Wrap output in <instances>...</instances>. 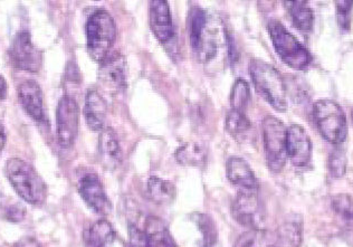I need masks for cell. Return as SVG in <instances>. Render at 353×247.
<instances>
[{"label": "cell", "instance_id": "6da1fadb", "mask_svg": "<svg viewBox=\"0 0 353 247\" xmlns=\"http://www.w3.org/2000/svg\"><path fill=\"white\" fill-rule=\"evenodd\" d=\"M250 73L257 93L273 109L279 112H286L288 93L280 72L262 59H254L250 61Z\"/></svg>", "mask_w": 353, "mask_h": 247}, {"label": "cell", "instance_id": "7a4b0ae2", "mask_svg": "<svg viewBox=\"0 0 353 247\" xmlns=\"http://www.w3.org/2000/svg\"><path fill=\"white\" fill-rule=\"evenodd\" d=\"M6 175L9 183L21 198L30 205L44 203L48 188L44 180L32 165L21 158H12L6 164Z\"/></svg>", "mask_w": 353, "mask_h": 247}, {"label": "cell", "instance_id": "3957f363", "mask_svg": "<svg viewBox=\"0 0 353 247\" xmlns=\"http://www.w3.org/2000/svg\"><path fill=\"white\" fill-rule=\"evenodd\" d=\"M85 32L88 55L95 62H103L117 39L114 19L105 10H97L88 17Z\"/></svg>", "mask_w": 353, "mask_h": 247}, {"label": "cell", "instance_id": "277c9868", "mask_svg": "<svg viewBox=\"0 0 353 247\" xmlns=\"http://www.w3.org/2000/svg\"><path fill=\"white\" fill-rule=\"evenodd\" d=\"M268 28L277 55L288 66L302 71L311 64L312 55L309 50L280 21H270Z\"/></svg>", "mask_w": 353, "mask_h": 247}, {"label": "cell", "instance_id": "5b68a950", "mask_svg": "<svg viewBox=\"0 0 353 247\" xmlns=\"http://www.w3.org/2000/svg\"><path fill=\"white\" fill-rule=\"evenodd\" d=\"M315 126L327 141L345 142L347 135V118L341 106L332 100H319L313 106Z\"/></svg>", "mask_w": 353, "mask_h": 247}, {"label": "cell", "instance_id": "8992f818", "mask_svg": "<svg viewBox=\"0 0 353 247\" xmlns=\"http://www.w3.org/2000/svg\"><path fill=\"white\" fill-rule=\"evenodd\" d=\"M263 139H264L265 156L270 170L275 174L281 172L285 166L286 129L282 121L268 115L263 120Z\"/></svg>", "mask_w": 353, "mask_h": 247}, {"label": "cell", "instance_id": "52a82bcc", "mask_svg": "<svg viewBox=\"0 0 353 247\" xmlns=\"http://www.w3.org/2000/svg\"><path fill=\"white\" fill-rule=\"evenodd\" d=\"M209 23L206 12L198 7L194 8L190 25V43L201 62L214 59L218 50L216 32L209 26Z\"/></svg>", "mask_w": 353, "mask_h": 247}, {"label": "cell", "instance_id": "ba28073f", "mask_svg": "<svg viewBox=\"0 0 353 247\" xmlns=\"http://www.w3.org/2000/svg\"><path fill=\"white\" fill-rule=\"evenodd\" d=\"M80 126V108L74 97L64 95L59 100L57 110V140L64 149L72 147Z\"/></svg>", "mask_w": 353, "mask_h": 247}, {"label": "cell", "instance_id": "9c48e42d", "mask_svg": "<svg viewBox=\"0 0 353 247\" xmlns=\"http://www.w3.org/2000/svg\"><path fill=\"white\" fill-rule=\"evenodd\" d=\"M8 55L9 61L16 68L30 73H37L41 70L43 55L41 50L32 44V37L27 30H21L16 34L9 48Z\"/></svg>", "mask_w": 353, "mask_h": 247}, {"label": "cell", "instance_id": "30bf717a", "mask_svg": "<svg viewBox=\"0 0 353 247\" xmlns=\"http://www.w3.org/2000/svg\"><path fill=\"white\" fill-rule=\"evenodd\" d=\"M234 218L243 226L259 228L262 223V205L255 190H241L233 204Z\"/></svg>", "mask_w": 353, "mask_h": 247}, {"label": "cell", "instance_id": "8fae6325", "mask_svg": "<svg viewBox=\"0 0 353 247\" xmlns=\"http://www.w3.org/2000/svg\"><path fill=\"white\" fill-rule=\"evenodd\" d=\"M286 155L292 165L305 167L312 157V142L304 128L293 124L286 132Z\"/></svg>", "mask_w": 353, "mask_h": 247}, {"label": "cell", "instance_id": "7c38bea8", "mask_svg": "<svg viewBox=\"0 0 353 247\" xmlns=\"http://www.w3.org/2000/svg\"><path fill=\"white\" fill-rule=\"evenodd\" d=\"M79 192L86 205L99 215H109L111 213L112 206L97 175H84L79 183Z\"/></svg>", "mask_w": 353, "mask_h": 247}, {"label": "cell", "instance_id": "4fadbf2b", "mask_svg": "<svg viewBox=\"0 0 353 247\" xmlns=\"http://www.w3.org/2000/svg\"><path fill=\"white\" fill-rule=\"evenodd\" d=\"M100 80L112 91H122L127 86L125 59L120 53L110 54L101 63Z\"/></svg>", "mask_w": 353, "mask_h": 247}, {"label": "cell", "instance_id": "5bb4252c", "mask_svg": "<svg viewBox=\"0 0 353 247\" xmlns=\"http://www.w3.org/2000/svg\"><path fill=\"white\" fill-rule=\"evenodd\" d=\"M149 5L151 30L162 43L170 41L174 37V24L169 3L165 0H153Z\"/></svg>", "mask_w": 353, "mask_h": 247}, {"label": "cell", "instance_id": "9a60e30c", "mask_svg": "<svg viewBox=\"0 0 353 247\" xmlns=\"http://www.w3.org/2000/svg\"><path fill=\"white\" fill-rule=\"evenodd\" d=\"M18 100L27 115L36 122L45 120L44 99L39 83L32 80L25 81L18 88Z\"/></svg>", "mask_w": 353, "mask_h": 247}, {"label": "cell", "instance_id": "2e32d148", "mask_svg": "<svg viewBox=\"0 0 353 247\" xmlns=\"http://www.w3.org/2000/svg\"><path fill=\"white\" fill-rule=\"evenodd\" d=\"M227 178L230 183L237 186L241 190H255L259 189L256 177L248 162L239 157H232L227 161Z\"/></svg>", "mask_w": 353, "mask_h": 247}, {"label": "cell", "instance_id": "e0dca14e", "mask_svg": "<svg viewBox=\"0 0 353 247\" xmlns=\"http://www.w3.org/2000/svg\"><path fill=\"white\" fill-rule=\"evenodd\" d=\"M106 112L108 106L103 97L94 90L88 91L84 104V117L88 127L92 131H102L104 129Z\"/></svg>", "mask_w": 353, "mask_h": 247}, {"label": "cell", "instance_id": "ac0fdd59", "mask_svg": "<svg viewBox=\"0 0 353 247\" xmlns=\"http://www.w3.org/2000/svg\"><path fill=\"white\" fill-rule=\"evenodd\" d=\"M99 151L104 167L114 169L120 165L122 153L114 130L111 128H104L102 130L99 139Z\"/></svg>", "mask_w": 353, "mask_h": 247}, {"label": "cell", "instance_id": "d6986e66", "mask_svg": "<svg viewBox=\"0 0 353 247\" xmlns=\"http://www.w3.org/2000/svg\"><path fill=\"white\" fill-rule=\"evenodd\" d=\"M84 247H110L115 239L112 225L106 219L92 224L84 233Z\"/></svg>", "mask_w": 353, "mask_h": 247}, {"label": "cell", "instance_id": "ffe728a7", "mask_svg": "<svg viewBox=\"0 0 353 247\" xmlns=\"http://www.w3.org/2000/svg\"><path fill=\"white\" fill-rule=\"evenodd\" d=\"M145 233L150 247H178L168 228L160 218L154 216L148 217Z\"/></svg>", "mask_w": 353, "mask_h": 247}, {"label": "cell", "instance_id": "44dd1931", "mask_svg": "<svg viewBox=\"0 0 353 247\" xmlns=\"http://www.w3.org/2000/svg\"><path fill=\"white\" fill-rule=\"evenodd\" d=\"M284 3L297 30L304 32L312 30L314 15L309 3L306 1H285Z\"/></svg>", "mask_w": 353, "mask_h": 247}, {"label": "cell", "instance_id": "7402d4cb", "mask_svg": "<svg viewBox=\"0 0 353 247\" xmlns=\"http://www.w3.org/2000/svg\"><path fill=\"white\" fill-rule=\"evenodd\" d=\"M147 190L151 200L159 205L171 203L176 196L174 186L158 177H150L148 180Z\"/></svg>", "mask_w": 353, "mask_h": 247}, {"label": "cell", "instance_id": "603a6c76", "mask_svg": "<svg viewBox=\"0 0 353 247\" xmlns=\"http://www.w3.org/2000/svg\"><path fill=\"white\" fill-rule=\"evenodd\" d=\"M176 161L180 165L189 166V167H198L205 165L207 160L206 148L201 144H188L179 148L174 153Z\"/></svg>", "mask_w": 353, "mask_h": 247}, {"label": "cell", "instance_id": "cb8c5ba5", "mask_svg": "<svg viewBox=\"0 0 353 247\" xmlns=\"http://www.w3.org/2000/svg\"><path fill=\"white\" fill-rule=\"evenodd\" d=\"M198 230L201 233V241H199V247H214L217 243L218 232L215 223L212 217H209L206 214L196 213L192 216Z\"/></svg>", "mask_w": 353, "mask_h": 247}, {"label": "cell", "instance_id": "d4e9b609", "mask_svg": "<svg viewBox=\"0 0 353 247\" xmlns=\"http://www.w3.org/2000/svg\"><path fill=\"white\" fill-rule=\"evenodd\" d=\"M277 241L282 247H300L302 243V228L295 221L284 223L277 230Z\"/></svg>", "mask_w": 353, "mask_h": 247}, {"label": "cell", "instance_id": "484cf974", "mask_svg": "<svg viewBox=\"0 0 353 247\" xmlns=\"http://www.w3.org/2000/svg\"><path fill=\"white\" fill-rule=\"evenodd\" d=\"M252 128L250 119L246 117L244 112L235 111L230 110L227 113L226 117V130L230 136L234 138H239L248 133Z\"/></svg>", "mask_w": 353, "mask_h": 247}, {"label": "cell", "instance_id": "4316f807", "mask_svg": "<svg viewBox=\"0 0 353 247\" xmlns=\"http://www.w3.org/2000/svg\"><path fill=\"white\" fill-rule=\"evenodd\" d=\"M250 100V86L246 81L239 80L234 83L233 88L230 92V106L232 110L235 111L244 112L246 111L248 103Z\"/></svg>", "mask_w": 353, "mask_h": 247}, {"label": "cell", "instance_id": "83f0119b", "mask_svg": "<svg viewBox=\"0 0 353 247\" xmlns=\"http://www.w3.org/2000/svg\"><path fill=\"white\" fill-rule=\"evenodd\" d=\"M270 236L263 228H253L239 236L234 247H270Z\"/></svg>", "mask_w": 353, "mask_h": 247}, {"label": "cell", "instance_id": "f1b7e54d", "mask_svg": "<svg viewBox=\"0 0 353 247\" xmlns=\"http://www.w3.org/2000/svg\"><path fill=\"white\" fill-rule=\"evenodd\" d=\"M332 208L345 223L353 226V198L347 194H339L332 198Z\"/></svg>", "mask_w": 353, "mask_h": 247}, {"label": "cell", "instance_id": "f546056e", "mask_svg": "<svg viewBox=\"0 0 353 247\" xmlns=\"http://www.w3.org/2000/svg\"><path fill=\"white\" fill-rule=\"evenodd\" d=\"M327 168L333 178H341L345 176L347 170V157H345V150L339 148L334 149L330 155Z\"/></svg>", "mask_w": 353, "mask_h": 247}, {"label": "cell", "instance_id": "4dcf8cb0", "mask_svg": "<svg viewBox=\"0 0 353 247\" xmlns=\"http://www.w3.org/2000/svg\"><path fill=\"white\" fill-rule=\"evenodd\" d=\"M353 1H336V18L338 24L343 32H349L351 28Z\"/></svg>", "mask_w": 353, "mask_h": 247}, {"label": "cell", "instance_id": "1f68e13d", "mask_svg": "<svg viewBox=\"0 0 353 247\" xmlns=\"http://www.w3.org/2000/svg\"><path fill=\"white\" fill-rule=\"evenodd\" d=\"M25 215H26V208L21 203L9 205L3 212V217L6 218L7 221H12V223H19V221L24 219Z\"/></svg>", "mask_w": 353, "mask_h": 247}, {"label": "cell", "instance_id": "d6a6232c", "mask_svg": "<svg viewBox=\"0 0 353 247\" xmlns=\"http://www.w3.org/2000/svg\"><path fill=\"white\" fill-rule=\"evenodd\" d=\"M129 239L131 247H150L145 230H141L136 225L129 226Z\"/></svg>", "mask_w": 353, "mask_h": 247}, {"label": "cell", "instance_id": "836d02e7", "mask_svg": "<svg viewBox=\"0 0 353 247\" xmlns=\"http://www.w3.org/2000/svg\"><path fill=\"white\" fill-rule=\"evenodd\" d=\"M14 247H41L39 241L34 237H23L16 241Z\"/></svg>", "mask_w": 353, "mask_h": 247}, {"label": "cell", "instance_id": "e575fe53", "mask_svg": "<svg viewBox=\"0 0 353 247\" xmlns=\"http://www.w3.org/2000/svg\"><path fill=\"white\" fill-rule=\"evenodd\" d=\"M7 136L6 130L3 127V124L0 122V153L3 150L5 144H6Z\"/></svg>", "mask_w": 353, "mask_h": 247}, {"label": "cell", "instance_id": "d590c367", "mask_svg": "<svg viewBox=\"0 0 353 247\" xmlns=\"http://www.w3.org/2000/svg\"><path fill=\"white\" fill-rule=\"evenodd\" d=\"M7 95V83L3 79V75L0 74V99H5Z\"/></svg>", "mask_w": 353, "mask_h": 247}, {"label": "cell", "instance_id": "8d00e7d4", "mask_svg": "<svg viewBox=\"0 0 353 247\" xmlns=\"http://www.w3.org/2000/svg\"><path fill=\"white\" fill-rule=\"evenodd\" d=\"M0 197H1V190H0Z\"/></svg>", "mask_w": 353, "mask_h": 247}, {"label": "cell", "instance_id": "74e56055", "mask_svg": "<svg viewBox=\"0 0 353 247\" xmlns=\"http://www.w3.org/2000/svg\"><path fill=\"white\" fill-rule=\"evenodd\" d=\"M270 247H279V246H270Z\"/></svg>", "mask_w": 353, "mask_h": 247}, {"label": "cell", "instance_id": "f35d334b", "mask_svg": "<svg viewBox=\"0 0 353 247\" xmlns=\"http://www.w3.org/2000/svg\"><path fill=\"white\" fill-rule=\"evenodd\" d=\"M352 119H353V111H352Z\"/></svg>", "mask_w": 353, "mask_h": 247}]
</instances>
